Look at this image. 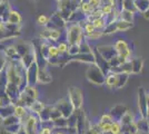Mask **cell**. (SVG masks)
I'll return each instance as SVG.
<instances>
[{
  "instance_id": "6da1fadb",
  "label": "cell",
  "mask_w": 149,
  "mask_h": 134,
  "mask_svg": "<svg viewBox=\"0 0 149 134\" xmlns=\"http://www.w3.org/2000/svg\"><path fill=\"white\" fill-rule=\"evenodd\" d=\"M66 38L69 45H80L85 40L82 26L78 21H70L66 26Z\"/></svg>"
},
{
  "instance_id": "7a4b0ae2",
  "label": "cell",
  "mask_w": 149,
  "mask_h": 134,
  "mask_svg": "<svg viewBox=\"0 0 149 134\" xmlns=\"http://www.w3.org/2000/svg\"><path fill=\"white\" fill-rule=\"evenodd\" d=\"M129 76H130L129 74H125V73L118 74V73L109 72L106 75L105 85L110 89H120L127 84Z\"/></svg>"
},
{
  "instance_id": "3957f363",
  "label": "cell",
  "mask_w": 149,
  "mask_h": 134,
  "mask_svg": "<svg viewBox=\"0 0 149 134\" xmlns=\"http://www.w3.org/2000/svg\"><path fill=\"white\" fill-rule=\"evenodd\" d=\"M86 78L93 85L102 86V85H105L106 82V74L101 70L99 66L95 63V64L88 65L87 70H86Z\"/></svg>"
},
{
  "instance_id": "277c9868",
  "label": "cell",
  "mask_w": 149,
  "mask_h": 134,
  "mask_svg": "<svg viewBox=\"0 0 149 134\" xmlns=\"http://www.w3.org/2000/svg\"><path fill=\"white\" fill-rule=\"evenodd\" d=\"M21 125H22V130L27 134H38L41 128V122L39 120L38 115L29 113L21 121Z\"/></svg>"
},
{
  "instance_id": "5b68a950",
  "label": "cell",
  "mask_w": 149,
  "mask_h": 134,
  "mask_svg": "<svg viewBox=\"0 0 149 134\" xmlns=\"http://www.w3.org/2000/svg\"><path fill=\"white\" fill-rule=\"evenodd\" d=\"M61 36V29L59 28H55L52 26H47L44 27L39 34H38L37 38L41 39V40H47V41H51V43H57L58 39Z\"/></svg>"
},
{
  "instance_id": "8992f818",
  "label": "cell",
  "mask_w": 149,
  "mask_h": 134,
  "mask_svg": "<svg viewBox=\"0 0 149 134\" xmlns=\"http://www.w3.org/2000/svg\"><path fill=\"white\" fill-rule=\"evenodd\" d=\"M68 100L71 103L74 111L82 109V103H84V95L82 91L77 86H70L68 88Z\"/></svg>"
},
{
  "instance_id": "52a82bcc",
  "label": "cell",
  "mask_w": 149,
  "mask_h": 134,
  "mask_svg": "<svg viewBox=\"0 0 149 134\" xmlns=\"http://www.w3.org/2000/svg\"><path fill=\"white\" fill-rule=\"evenodd\" d=\"M137 103H138V109L139 114L145 119H148V100H147V92L143 87L138 88V95H137Z\"/></svg>"
},
{
  "instance_id": "ba28073f",
  "label": "cell",
  "mask_w": 149,
  "mask_h": 134,
  "mask_svg": "<svg viewBox=\"0 0 149 134\" xmlns=\"http://www.w3.org/2000/svg\"><path fill=\"white\" fill-rule=\"evenodd\" d=\"M90 122L88 120L85 111L81 109L77 111V123H76V130L78 134H84L86 131L89 130Z\"/></svg>"
},
{
  "instance_id": "9c48e42d",
  "label": "cell",
  "mask_w": 149,
  "mask_h": 134,
  "mask_svg": "<svg viewBox=\"0 0 149 134\" xmlns=\"http://www.w3.org/2000/svg\"><path fill=\"white\" fill-rule=\"evenodd\" d=\"M113 47H115V49L117 51V54H118L119 56H121L123 58H125L126 60H129L131 59V54H132V51H131L130 47H129V45L128 43L123 38H119L116 40V43L113 44Z\"/></svg>"
},
{
  "instance_id": "30bf717a",
  "label": "cell",
  "mask_w": 149,
  "mask_h": 134,
  "mask_svg": "<svg viewBox=\"0 0 149 134\" xmlns=\"http://www.w3.org/2000/svg\"><path fill=\"white\" fill-rule=\"evenodd\" d=\"M54 106L61 113V116L66 117V119H68L69 116L74 112L71 103L69 102L68 97H67V98H60V100H58V101L54 104Z\"/></svg>"
},
{
  "instance_id": "8fae6325",
  "label": "cell",
  "mask_w": 149,
  "mask_h": 134,
  "mask_svg": "<svg viewBox=\"0 0 149 134\" xmlns=\"http://www.w3.org/2000/svg\"><path fill=\"white\" fill-rule=\"evenodd\" d=\"M97 51L102 56V58H105L108 63L111 60L112 58H115L118 55L115 47H113V45H99V46H97Z\"/></svg>"
},
{
  "instance_id": "7c38bea8",
  "label": "cell",
  "mask_w": 149,
  "mask_h": 134,
  "mask_svg": "<svg viewBox=\"0 0 149 134\" xmlns=\"http://www.w3.org/2000/svg\"><path fill=\"white\" fill-rule=\"evenodd\" d=\"M5 93H6V95L8 96L9 101L13 103V104L16 105L17 102H18L21 91H20L18 85L13 84V83H8L6 86V89H5Z\"/></svg>"
},
{
  "instance_id": "4fadbf2b",
  "label": "cell",
  "mask_w": 149,
  "mask_h": 134,
  "mask_svg": "<svg viewBox=\"0 0 149 134\" xmlns=\"http://www.w3.org/2000/svg\"><path fill=\"white\" fill-rule=\"evenodd\" d=\"M0 44H6V41H2ZM0 51H2V53L5 54V56L7 57L8 60H20L21 58L18 55L17 53V49H16V46H15V43H9V44H6L3 48H1Z\"/></svg>"
},
{
  "instance_id": "5bb4252c",
  "label": "cell",
  "mask_w": 149,
  "mask_h": 134,
  "mask_svg": "<svg viewBox=\"0 0 149 134\" xmlns=\"http://www.w3.org/2000/svg\"><path fill=\"white\" fill-rule=\"evenodd\" d=\"M113 121L115 120L112 119V116L109 113H106L100 116V119L98 120V125H99L102 134H110L111 124Z\"/></svg>"
},
{
  "instance_id": "9a60e30c",
  "label": "cell",
  "mask_w": 149,
  "mask_h": 134,
  "mask_svg": "<svg viewBox=\"0 0 149 134\" xmlns=\"http://www.w3.org/2000/svg\"><path fill=\"white\" fill-rule=\"evenodd\" d=\"M26 78H27V85L36 86L38 83V64L35 62L26 69Z\"/></svg>"
},
{
  "instance_id": "2e32d148",
  "label": "cell",
  "mask_w": 149,
  "mask_h": 134,
  "mask_svg": "<svg viewBox=\"0 0 149 134\" xmlns=\"http://www.w3.org/2000/svg\"><path fill=\"white\" fill-rule=\"evenodd\" d=\"M72 62H79V63L87 64V65H91L96 63L93 53H88V54L79 53V54H77V55H74V56H70L69 63H72Z\"/></svg>"
},
{
  "instance_id": "e0dca14e",
  "label": "cell",
  "mask_w": 149,
  "mask_h": 134,
  "mask_svg": "<svg viewBox=\"0 0 149 134\" xmlns=\"http://www.w3.org/2000/svg\"><path fill=\"white\" fill-rule=\"evenodd\" d=\"M128 111H129V109H128V107H127L125 104H118V105H115L113 107H111L108 113L111 115L112 119H113L115 121H120L121 117H123Z\"/></svg>"
},
{
  "instance_id": "ac0fdd59",
  "label": "cell",
  "mask_w": 149,
  "mask_h": 134,
  "mask_svg": "<svg viewBox=\"0 0 149 134\" xmlns=\"http://www.w3.org/2000/svg\"><path fill=\"white\" fill-rule=\"evenodd\" d=\"M93 56H95V60H96V64L99 66L101 70L105 73L106 75L109 73L110 70V66H109V63L106 60L105 58H102V56L100 55L98 51H97V47L93 48Z\"/></svg>"
},
{
  "instance_id": "d6986e66",
  "label": "cell",
  "mask_w": 149,
  "mask_h": 134,
  "mask_svg": "<svg viewBox=\"0 0 149 134\" xmlns=\"http://www.w3.org/2000/svg\"><path fill=\"white\" fill-rule=\"evenodd\" d=\"M51 82H52V75L48 69V67H38V83L47 85Z\"/></svg>"
},
{
  "instance_id": "ffe728a7",
  "label": "cell",
  "mask_w": 149,
  "mask_h": 134,
  "mask_svg": "<svg viewBox=\"0 0 149 134\" xmlns=\"http://www.w3.org/2000/svg\"><path fill=\"white\" fill-rule=\"evenodd\" d=\"M15 46H16V49H17V53L20 56V58H22L25 55H27L33 47L32 43H27V41H16Z\"/></svg>"
},
{
  "instance_id": "44dd1931",
  "label": "cell",
  "mask_w": 149,
  "mask_h": 134,
  "mask_svg": "<svg viewBox=\"0 0 149 134\" xmlns=\"http://www.w3.org/2000/svg\"><path fill=\"white\" fill-rule=\"evenodd\" d=\"M36 59H37V51H36V48H35V46H33L32 49H31L27 55H25L24 57L20 59V62H21V64L24 65V67L27 69L31 64H33V63L36 62Z\"/></svg>"
},
{
  "instance_id": "7402d4cb",
  "label": "cell",
  "mask_w": 149,
  "mask_h": 134,
  "mask_svg": "<svg viewBox=\"0 0 149 134\" xmlns=\"http://www.w3.org/2000/svg\"><path fill=\"white\" fill-rule=\"evenodd\" d=\"M49 25L52 26V27H55V28L62 29V28H66L67 22L62 19V17L59 15V13L56 10L55 13L50 16V24H49Z\"/></svg>"
},
{
  "instance_id": "603a6c76",
  "label": "cell",
  "mask_w": 149,
  "mask_h": 134,
  "mask_svg": "<svg viewBox=\"0 0 149 134\" xmlns=\"http://www.w3.org/2000/svg\"><path fill=\"white\" fill-rule=\"evenodd\" d=\"M11 9L13 8L8 0H0V19L3 22H7L8 16H9V13Z\"/></svg>"
},
{
  "instance_id": "cb8c5ba5",
  "label": "cell",
  "mask_w": 149,
  "mask_h": 134,
  "mask_svg": "<svg viewBox=\"0 0 149 134\" xmlns=\"http://www.w3.org/2000/svg\"><path fill=\"white\" fill-rule=\"evenodd\" d=\"M21 21H22V17H21L20 13L16 9H11L9 13V16H8V19H7V24L21 25Z\"/></svg>"
},
{
  "instance_id": "d4e9b609",
  "label": "cell",
  "mask_w": 149,
  "mask_h": 134,
  "mask_svg": "<svg viewBox=\"0 0 149 134\" xmlns=\"http://www.w3.org/2000/svg\"><path fill=\"white\" fill-rule=\"evenodd\" d=\"M13 112H15V104H13V103L6 104V105L0 107V119L3 120L8 116H11V115H13Z\"/></svg>"
},
{
  "instance_id": "484cf974",
  "label": "cell",
  "mask_w": 149,
  "mask_h": 134,
  "mask_svg": "<svg viewBox=\"0 0 149 134\" xmlns=\"http://www.w3.org/2000/svg\"><path fill=\"white\" fill-rule=\"evenodd\" d=\"M52 106H54V105L46 104V106L42 109V111L38 114V117H39V120H40L41 123L51 121V120H50V115H51V109H52Z\"/></svg>"
},
{
  "instance_id": "4316f807",
  "label": "cell",
  "mask_w": 149,
  "mask_h": 134,
  "mask_svg": "<svg viewBox=\"0 0 149 134\" xmlns=\"http://www.w3.org/2000/svg\"><path fill=\"white\" fill-rule=\"evenodd\" d=\"M29 113H30L29 109H27L26 106H24V105H19V104H16V105H15V112H13V115L17 116L19 120L22 121Z\"/></svg>"
},
{
  "instance_id": "83f0119b",
  "label": "cell",
  "mask_w": 149,
  "mask_h": 134,
  "mask_svg": "<svg viewBox=\"0 0 149 134\" xmlns=\"http://www.w3.org/2000/svg\"><path fill=\"white\" fill-rule=\"evenodd\" d=\"M131 65H132V74H139L143 67V59L140 57L131 58Z\"/></svg>"
},
{
  "instance_id": "f1b7e54d",
  "label": "cell",
  "mask_w": 149,
  "mask_h": 134,
  "mask_svg": "<svg viewBox=\"0 0 149 134\" xmlns=\"http://www.w3.org/2000/svg\"><path fill=\"white\" fill-rule=\"evenodd\" d=\"M137 13H145L149 9V0H134Z\"/></svg>"
},
{
  "instance_id": "f546056e",
  "label": "cell",
  "mask_w": 149,
  "mask_h": 134,
  "mask_svg": "<svg viewBox=\"0 0 149 134\" xmlns=\"http://www.w3.org/2000/svg\"><path fill=\"white\" fill-rule=\"evenodd\" d=\"M45 106H46V103L41 102V101H39V100H36V101L29 106V109H29V112L32 113V114L38 115L41 111H42V109H44Z\"/></svg>"
},
{
  "instance_id": "4dcf8cb0",
  "label": "cell",
  "mask_w": 149,
  "mask_h": 134,
  "mask_svg": "<svg viewBox=\"0 0 149 134\" xmlns=\"http://www.w3.org/2000/svg\"><path fill=\"white\" fill-rule=\"evenodd\" d=\"M24 93H25L27 96H29L30 98H32L33 101H36L38 100V97H39V92H38V89L36 86H32V85H27L24 91H22Z\"/></svg>"
},
{
  "instance_id": "1f68e13d",
  "label": "cell",
  "mask_w": 149,
  "mask_h": 134,
  "mask_svg": "<svg viewBox=\"0 0 149 134\" xmlns=\"http://www.w3.org/2000/svg\"><path fill=\"white\" fill-rule=\"evenodd\" d=\"M93 10V7L90 6V4L88 2V0H82L80 4H79V11L85 16V18L87 17L89 13H91Z\"/></svg>"
},
{
  "instance_id": "d6a6232c",
  "label": "cell",
  "mask_w": 149,
  "mask_h": 134,
  "mask_svg": "<svg viewBox=\"0 0 149 134\" xmlns=\"http://www.w3.org/2000/svg\"><path fill=\"white\" fill-rule=\"evenodd\" d=\"M134 27V22H129L123 19H117V30L118 32H127Z\"/></svg>"
},
{
  "instance_id": "836d02e7",
  "label": "cell",
  "mask_w": 149,
  "mask_h": 134,
  "mask_svg": "<svg viewBox=\"0 0 149 134\" xmlns=\"http://www.w3.org/2000/svg\"><path fill=\"white\" fill-rule=\"evenodd\" d=\"M52 122V125H54V128H68V120L63 116H60L56 120H54Z\"/></svg>"
},
{
  "instance_id": "e575fe53",
  "label": "cell",
  "mask_w": 149,
  "mask_h": 134,
  "mask_svg": "<svg viewBox=\"0 0 149 134\" xmlns=\"http://www.w3.org/2000/svg\"><path fill=\"white\" fill-rule=\"evenodd\" d=\"M120 123H121V126H127V125H130L135 122V115L131 113L130 111H128L126 114L121 117L120 120Z\"/></svg>"
},
{
  "instance_id": "d590c367",
  "label": "cell",
  "mask_w": 149,
  "mask_h": 134,
  "mask_svg": "<svg viewBox=\"0 0 149 134\" xmlns=\"http://www.w3.org/2000/svg\"><path fill=\"white\" fill-rule=\"evenodd\" d=\"M134 17H135V13L129 11V10H126V9H121L120 10L119 19L126 20V21H129V22H134Z\"/></svg>"
},
{
  "instance_id": "8d00e7d4",
  "label": "cell",
  "mask_w": 149,
  "mask_h": 134,
  "mask_svg": "<svg viewBox=\"0 0 149 134\" xmlns=\"http://www.w3.org/2000/svg\"><path fill=\"white\" fill-rule=\"evenodd\" d=\"M36 22H37V25L40 26L41 28L47 27V26H49V24H50V16H47V15H45V13H41V15H39L37 17Z\"/></svg>"
},
{
  "instance_id": "74e56055",
  "label": "cell",
  "mask_w": 149,
  "mask_h": 134,
  "mask_svg": "<svg viewBox=\"0 0 149 134\" xmlns=\"http://www.w3.org/2000/svg\"><path fill=\"white\" fill-rule=\"evenodd\" d=\"M59 56H60V53H59V51H58L57 46L51 43V45H50L49 48H48V53H47V58H46V59L48 60V59L59 57Z\"/></svg>"
},
{
  "instance_id": "f35d334b",
  "label": "cell",
  "mask_w": 149,
  "mask_h": 134,
  "mask_svg": "<svg viewBox=\"0 0 149 134\" xmlns=\"http://www.w3.org/2000/svg\"><path fill=\"white\" fill-rule=\"evenodd\" d=\"M115 32H118V30H117V20H115L111 24H108V25L105 27V29L102 30L104 36L111 35V34H115Z\"/></svg>"
},
{
  "instance_id": "ab89813d",
  "label": "cell",
  "mask_w": 149,
  "mask_h": 134,
  "mask_svg": "<svg viewBox=\"0 0 149 134\" xmlns=\"http://www.w3.org/2000/svg\"><path fill=\"white\" fill-rule=\"evenodd\" d=\"M20 122H21V120H19L17 116L11 115V116H8V117L2 120V126L6 128V126H10V125H13V124L20 123Z\"/></svg>"
},
{
  "instance_id": "60d3db41",
  "label": "cell",
  "mask_w": 149,
  "mask_h": 134,
  "mask_svg": "<svg viewBox=\"0 0 149 134\" xmlns=\"http://www.w3.org/2000/svg\"><path fill=\"white\" fill-rule=\"evenodd\" d=\"M100 17H104V13H102V11H101V9L98 8V9L93 10L91 13H89L87 17H86V19H87V21L93 22L95 19H98V18H100Z\"/></svg>"
},
{
  "instance_id": "b9f144b4",
  "label": "cell",
  "mask_w": 149,
  "mask_h": 134,
  "mask_svg": "<svg viewBox=\"0 0 149 134\" xmlns=\"http://www.w3.org/2000/svg\"><path fill=\"white\" fill-rule=\"evenodd\" d=\"M93 25L95 26L96 30H104L105 27L107 26L105 17H100V18H98V19H95L93 21Z\"/></svg>"
},
{
  "instance_id": "7bdbcfd3",
  "label": "cell",
  "mask_w": 149,
  "mask_h": 134,
  "mask_svg": "<svg viewBox=\"0 0 149 134\" xmlns=\"http://www.w3.org/2000/svg\"><path fill=\"white\" fill-rule=\"evenodd\" d=\"M57 48H58V51L60 53V55H66V54H68V51H69V44L67 41H59V43H57L56 44Z\"/></svg>"
},
{
  "instance_id": "ee69618b",
  "label": "cell",
  "mask_w": 149,
  "mask_h": 134,
  "mask_svg": "<svg viewBox=\"0 0 149 134\" xmlns=\"http://www.w3.org/2000/svg\"><path fill=\"white\" fill-rule=\"evenodd\" d=\"M104 36V34H102V30H95L91 34H89V35H86L85 36V39L86 40H97V39L101 38Z\"/></svg>"
},
{
  "instance_id": "f6af8a7d",
  "label": "cell",
  "mask_w": 149,
  "mask_h": 134,
  "mask_svg": "<svg viewBox=\"0 0 149 134\" xmlns=\"http://www.w3.org/2000/svg\"><path fill=\"white\" fill-rule=\"evenodd\" d=\"M100 9H101V11L104 13V16H108V15H110V13L116 9V7L112 6L111 4H102L101 7H100Z\"/></svg>"
},
{
  "instance_id": "bcb514c9",
  "label": "cell",
  "mask_w": 149,
  "mask_h": 134,
  "mask_svg": "<svg viewBox=\"0 0 149 134\" xmlns=\"http://www.w3.org/2000/svg\"><path fill=\"white\" fill-rule=\"evenodd\" d=\"M22 128V125H21V122L20 123H17V124H13V125H10V126H6V128H3L6 130L7 132H9L10 134H18L20 132V130Z\"/></svg>"
},
{
  "instance_id": "7dc6e473",
  "label": "cell",
  "mask_w": 149,
  "mask_h": 134,
  "mask_svg": "<svg viewBox=\"0 0 149 134\" xmlns=\"http://www.w3.org/2000/svg\"><path fill=\"white\" fill-rule=\"evenodd\" d=\"M123 132V126L121 123L119 121H113L111 124V130H110V134H121Z\"/></svg>"
},
{
  "instance_id": "c3c4849f",
  "label": "cell",
  "mask_w": 149,
  "mask_h": 134,
  "mask_svg": "<svg viewBox=\"0 0 149 134\" xmlns=\"http://www.w3.org/2000/svg\"><path fill=\"white\" fill-rule=\"evenodd\" d=\"M80 53H85V54L93 53V47L89 45L88 40H86V39L80 44Z\"/></svg>"
},
{
  "instance_id": "681fc988",
  "label": "cell",
  "mask_w": 149,
  "mask_h": 134,
  "mask_svg": "<svg viewBox=\"0 0 149 134\" xmlns=\"http://www.w3.org/2000/svg\"><path fill=\"white\" fill-rule=\"evenodd\" d=\"M67 120H68V128H76V123H77V111H74Z\"/></svg>"
},
{
  "instance_id": "f907efd6",
  "label": "cell",
  "mask_w": 149,
  "mask_h": 134,
  "mask_svg": "<svg viewBox=\"0 0 149 134\" xmlns=\"http://www.w3.org/2000/svg\"><path fill=\"white\" fill-rule=\"evenodd\" d=\"M80 53V45H69L68 54L70 56H74Z\"/></svg>"
},
{
  "instance_id": "816d5d0a",
  "label": "cell",
  "mask_w": 149,
  "mask_h": 134,
  "mask_svg": "<svg viewBox=\"0 0 149 134\" xmlns=\"http://www.w3.org/2000/svg\"><path fill=\"white\" fill-rule=\"evenodd\" d=\"M89 130L93 134H102L101 130H100L99 125H98V122L96 123H90V126H89Z\"/></svg>"
},
{
  "instance_id": "f5cc1de1",
  "label": "cell",
  "mask_w": 149,
  "mask_h": 134,
  "mask_svg": "<svg viewBox=\"0 0 149 134\" xmlns=\"http://www.w3.org/2000/svg\"><path fill=\"white\" fill-rule=\"evenodd\" d=\"M7 62H8V59H7V57L5 56V54L2 53V51H0V73L6 68Z\"/></svg>"
},
{
  "instance_id": "db71d44e",
  "label": "cell",
  "mask_w": 149,
  "mask_h": 134,
  "mask_svg": "<svg viewBox=\"0 0 149 134\" xmlns=\"http://www.w3.org/2000/svg\"><path fill=\"white\" fill-rule=\"evenodd\" d=\"M60 116H61V113H60V112H59L55 106H52V109H51V115H50V120H51V121H54V120H56V119L60 117Z\"/></svg>"
},
{
  "instance_id": "11a10c76",
  "label": "cell",
  "mask_w": 149,
  "mask_h": 134,
  "mask_svg": "<svg viewBox=\"0 0 149 134\" xmlns=\"http://www.w3.org/2000/svg\"><path fill=\"white\" fill-rule=\"evenodd\" d=\"M88 2L90 4V6L93 7V10L100 8L101 5H102V1H101V0H88Z\"/></svg>"
},
{
  "instance_id": "9f6ffc18",
  "label": "cell",
  "mask_w": 149,
  "mask_h": 134,
  "mask_svg": "<svg viewBox=\"0 0 149 134\" xmlns=\"http://www.w3.org/2000/svg\"><path fill=\"white\" fill-rule=\"evenodd\" d=\"M7 29H6V22H3L2 20L0 21V32H6Z\"/></svg>"
},
{
  "instance_id": "6f0895ef",
  "label": "cell",
  "mask_w": 149,
  "mask_h": 134,
  "mask_svg": "<svg viewBox=\"0 0 149 134\" xmlns=\"http://www.w3.org/2000/svg\"><path fill=\"white\" fill-rule=\"evenodd\" d=\"M54 134H66L65 133V131H63V128H54Z\"/></svg>"
},
{
  "instance_id": "680465c9",
  "label": "cell",
  "mask_w": 149,
  "mask_h": 134,
  "mask_svg": "<svg viewBox=\"0 0 149 134\" xmlns=\"http://www.w3.org/2000/svg\"><path fill=\"white\" fill-rule=\"evenodd\" d=\"M143 17H145L146 19H148V20H149V9L147 10V11H146V13H143Z\"/></svg>"
},
{
  "instance_id": "91938a15",
  "label": "cell",
  "mask_w": 149,
  "mask_h": 134,
  "mask_svg": "<svg viewBox=\"0 0 149 134\" xmlns=\"http://www.w3.org/2000/svg\"><path fill=\"white\" fill-rule=\"evenodd\" d=\"M3 128V126H2V120L0 119V132H1V130Z\"/></svg>"
},
{
  "instance_id": "94428289",
  "label": "cell",
  "mask_w": 149,
  "mask_h": 134,
  "mask_svg": "<svg viewBox=\"0 0 149 134\" xmlns=\"http://www.w3.org/2000/svg\"><path fill=\"white\" fill-rule=\"evenodd\" d=\"M121 134H130V133H128V132H124V131H123V132H121Z\"/></svg>"
},
{
  "instance_id": "6125c7cd",
  "label": "cell",
  "mask_w": 149,
  "mask_h": 134,
  "mask_svg": "<svg viewBox=\"0 0 149 134\" xmlns=\"http://www.w3.org/2000/svg\"><path fill=\"white\" fill-rule=\"evenodd\" d=\"M57 2H59V1H62V0H56Z\"/></svg>"
},
{
  "instance_id": "be15d7a7",
  "label": "cell",
  "mask_w": 149,
  "mask_h": 134,
  "mask_svg": "<svg viewBox=\"0 0 149 134\" xmlns=\"http://www.w3.org/2000/svg\"><path fill=\"white\" fill-rule=\"evenodd\" d=\"M0 21H1V19H0Z\"/></svg>"
}]
</instances>
